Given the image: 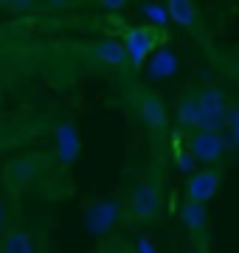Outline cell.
<instances>
[{
    "label": "cell",
    "mask_w": 239,
    "mask_h": 253,
    "mask_svg": "<svg viewBox=\"0 0 239 253\" xmlns=\"http://www.w3.org/2000/svg\"><path fill=\"white\" fill-rule=\"evenodd\" d=\"M231 101L225 90H220L217 84H208L197 90V129H208V132H222V126L228 121Z\"/></svg>",
    "instance_id": "1"
},
{
    "label": "cell",
    "mask_w": 239,
    "mask_h": 253,
    "mask_svg": "<svg viewBox=\"0 0 239 253\" xmlns=\"http://www.w3.org/2000/svg\"><path fill=\"white\" fill-rule=\"evenodd\" d=\"M186 152L192 155L194 163H202L205 169H211L214 163H220L228 152V141L222 132H208V129H194L189 132Z\"/></svg>",
    "instance_id": "2"
},
{
    "label": "cell",
    "mask_w": 239,
    "mask_h": 253,
    "mask_svg": "<svg viewBox=\"0 0 239 253\" xmlns=\"http://www.w3.org/2000/svg\"><path fill=\"white\" fill-rule=\"evenodd\" d=\"M158 211H160V186L155 180L135 183L132 194H129V217H132V222L147 225L158 217Z\"/></svg>",
    "instance_id": "3"
},
{
    "label": "cell",
    "mask_w": 239,
    "mask_h": 253,
    "mask_svg": "<svg viewBox=\"0 0 239 253\" xmlns=\"http://www.w3.org/2000/svg\"><path fill=\"white\" fill-rule=\"evenodd\" d=\"M124 54H127V62H132L135 68L149 59L152 48H155V28H144V26H135V28H127L124 31Z\"/></svg>",
    "instance_id": "4"
},
{
    "label": "cell",
    "mask_w": 239,
    "mask_h": 253,
    "mask_svg": "<svg viewBox=\"0 0 239 253\" xmlns=\"http://www.w3.org/2000/svg\"><path fill=\"white\" fill-rule=\"evenodd\" d=\"M220 191V172L217 169H194L186 180V200L205 206Z\"/></svg>",
    "instance_id": "5"
},
{
    "label": "cell",
    "mask_w": 239,
    "mask_h": 253,
    "mask_svg": "<svg viewBox=\"0 0 239 253\" xmlns=\"http://www.w3.org/2000/svg\"><path fill=\"white\" fill-rule=\"evenodd\" d=\"M138 116L149 132H163L169 118H166V104L158 93H144L138 99Z\"/></svg>",
    "instance_id": "6"
},
{
    "label": "cell",
    "mask_w": 239,
    "mask_h": 253,
    "mask_svg": "<svg viewBox=\"0 0 239 253\" xmlns=\"http://www.w3.org/2000/svg\"><path fill=\"white\" fill-rule=\"evenodd\" d=\"M54 141H56V161L62 166H71L79 158V149H82V141H79V132H76L74 121H62L56 126Z\"/></svg>",
    "instance_id": "7"
},
{
    "label": "cell",
    "mask_w": 239,
    "mask_h": 253,
    "mask_svg": "<svg viewBox=\"0 0 239 253\" xmlns=\"http://www.w3.org/2000/svg\"><path fill=\"white\" fill-rule=\"evenodd\" d=\"M119 217H121L119 203H116V200H101V203H96V206L87 211V228H90V234L101 236L119 222Z\"/></svg>",
    "instance_id": "8"
},
{
    "label": "cell",
    "mask_w": 239,
    "mask_h": 253,
    "mask_svg": "<svg viewBox=\"0 0 239 253\" xmlns=\"http://www.w3.org/2000/svg\"><path fill=\"white\" fill-rule=\"evenodd\" d=\"M93 59H99V62L107 65V68H121V65L127 62V54H124L121 40L104 37V40H99V42L93 45Z\"/></svg>",
    "instance_id": "9"
},
{
    "label": "cell",
    "mask_w": 239,
    "mask_h": 253,
    "mask_svg": "<svg viewBox=\"0 0 239 253\" xmlns=\"http://www.w3.org/2000/svg\"><path fill=\"white\" fill-rule=\"evenodd\" d=\"M197 90H186L180 99H177V107H175V121L180 129L186 132H194L197 129Z\"/></svg>",
    "instance_id": "10"
},
{
    "label": "cell",
    "mask_w": 239,
    "mask_h": 253,
    "mask_svg": "<svg viewBox=\"0 0 239 253\" xmlns=\"http://www.w3.org/2000/svg\"><path fill=\"white\" fill-rule=\"evenodd\" d=\"M180 222H183L192 234H202L205 225H208V208L200 206V203H189V200H186L183 208H180Z\"/></svg>",
    "instance_id": "11"
},
{
    "label": "cell",
    "mask_w": 239,
    "mask_h": 253,
    "mask_svg": "<svg viewBox=\"0 0 239 253\" xmlns=\"http://www.w3.org/2000/svg\"><path fill=\"white\" fill-rule=\"evenodd\" d=\"M166 14H169V20L177 23L180 28L197 26V9H194V3H189V0H169V3H166Z\"/></svg>",
    "instance_id": "12"
},
{
    "label": "cell",
    "mask_w": 239,
    "mask_h": 253,
    "mask_svg": "<svg viewBox=\"0 0 239 253\" xmlns=\"http://www.w3.org/2000/svg\"><path fill=\"white\" fill-rule=\"evenodd\" d=\"M0 253H34V239H31L26 228H11L3 236Z\"/></svg>",
    "instance_id": "13"
},
{
    "label": "cell",
    "mask_w": 239,
    "mask_h": 253,
    "mask_svg": "<svg viewBox=\"0 0 239 253\" xmlns=\"http://www.w3.org/2000/svg\"><path fill=\"white\" fill-rule=\"evenodd\" d=\"M175 71H177V56L172 54L169 48L158 51V54L152 56V62H149V73H152V76H172Z\"/></svg>",
    "instance_id": "14"
},
{
    "label": "cell",
    "mask_w": 239,
    "mask_h": 253,
    "mask_svg": "<svg viewBox=\"0 0 239 253\" xmlns=\"http://www.w3.org/2000/svg\"><path fill=\"white\" fill-rule=\"evenodd\" d=\"M144 14L155 28H163L169 23V14H166V3H144Z\"/></svg>",
    "instance_id": "15"
},
{
    "label": "cell",
    "mask_w": 239,
    "mask_h": 253,
    "mask_svg": "<svg viewBox=\"0 0 239 253\" xmlns=\"http://www.w3.org/2000/svg\"><path fill=\"white\" fill-rule=\"evenodd\" d=\"M225 126H231V144L239 146V107L228 110V121H225Z\"/></svg>",
    "instance_id": "16"
},
{
    "label": "cell",
    "mask_w": 239,
    "mask_h": 253,
    "mask_svg": "<svg viewBox=\"0 0 239 253\" xmlns=\"http://www.w3.org/2000/svg\"><path fill=\"white\" fill-rule=\"evenodd\" d=\"M175 163L183 169V172H189V174L194 172V161H192V155L186 152V149H175Z\"/></svg>",
    "instance_id": "17"
},
{
    "label": "cell",
    "mask_w": 239,
    "mask_h": 253,
    "mask_svg": "<svg viewBox=\"0 0 239 253\" xmlns=\"http://www.w3.org/2000/svg\"><path fill=\"white\" fill-rule=\"evenodd\" d=\"M135 253H158V248L152 245L149 236H141L138 242H135Z\"/></svg>",
    "instance_id": "18"
},
{
    "label": "cell",
    "mask_w": 239,
    "mask_h": 253,
    "mask_svg": "<svg viewBox=\"0 0 239 253\" xmlns=\"http://www.w3.org/2000/svg\"><path fill=\"white\" fill-rule=\"evenodd\" d=\"M101 6H104V9H110V11H121V9H124V3H121V0H104Z\"/></svg>",
    "instance_id": "19"
},
{
    "label": "cell",
    "mask_w": 239,
    "mask_h": 253,
    "mask_svg": "<svg viewBox=\"0 0 239 253\" xmlns=\"http://www.w3.org/2000/svg\"><path fill=\"white\" fill-rule=\"evenodd\" d=\"M197 253H208V251H205V248H202V251H197Z\"/></svg>",
    "instance_id": "20"
},
{
    "label": "cell",
    "mask_w": 239,
    "mask_h": 253,
    "mask_svg": "<svg viewBox=\"0 0 239 253\" xmlns=\"http://www.w3.org/2000/svg\"><path fill=\"white\" fill-rule=\"evenodd\" d=\"M186 253H197V251H186Z\"/></svg>",
    "instance_id": "21"
}]
</instances>
